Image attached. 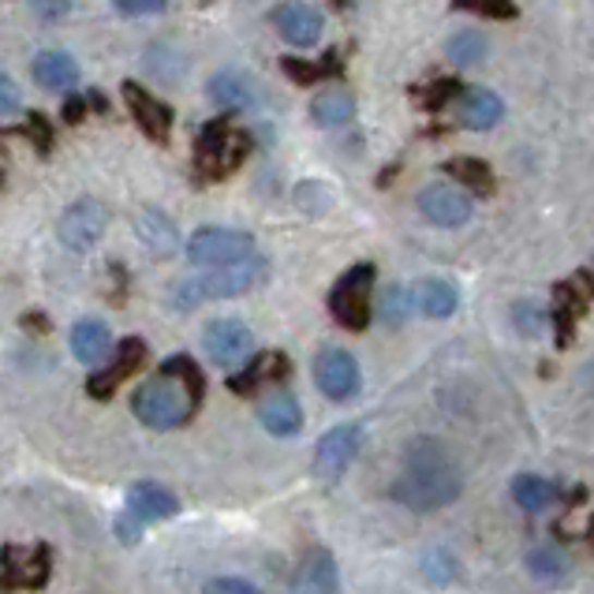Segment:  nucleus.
Segmentation results:
<instances>
[{
  "instance_id": "obj_27",
  "label": "nucleus",
  "mask_w": 594,
  "mask_h": 594,
  "mask_svg": "<svg viewBox=\"0 0 594 594\" xmlns=\"http://www.w3.org/2000/svg\"><path fill=\"white\" fill-rule=\"evenodd\" d=\"M311 117L322 128H340L355 117V98L348 90H322L311 105Z\"/></svg>"
},
{
  "instance_id": "obj_9",
  "label": "nucleus",
  "mask_w": 594,
  "mask_h": 594,
  "mask_svg": "<svg viewBox=\"0 0 594 594\" xmlns=\"http://www.w3.org/2000/svg\"><path fill=\"white\" fill-rule=\"evenodd\" d=\"M554 322H557V344L569 348L575 337V322L587 314L594 303V274L591 269H580L575 277H569L565 284L554 288Z\"/></svg>"
},
{
  "instance_id": "obj_29",
  "label": "nucleus",
  "mask_w": 594,
  "mask_h": 594,
  "mask_svg": "<svg viewBox=\"0 0 594 594\" xmlns=\"http://www.w3.org/2000/svg\"><path fill=\"white\" fill-rule=\"evenodd\" d=\"M412 311H415V292H408L404 284H389L386 292H381V300H378V318L386 322V326H404L408 318H412Z\"/></svg>"
},
{
  "instance_id": "obj_28",
  "label": "nucleus",
  "mask_w": 594,
  "mask_h": 594,
  "mask_svg": "<svg viewBox=\"0 0 594 594\" xmlns=\"http://www.w3.org/2000/svg\"><path fill=\"white\" fill-rule=\"evenodd\" d=\"M486 52H490V41H486V34H478V31H457L449 41H445V57H449L457 68L483 64Z\"/></svg>"
},
{
  "instance_id": "obj_41",
  "label": "nucleus",
  "mask_w": 594,
  "mask_h": 594,
  "mask_svg": "<svg viewBox=\"0 0 594 594\" xmlns=\"http://www.w3.org/2000/svg\"><path fill=\"white\" fill-rule=\"evenodd\" d=\"M303 203V209H307V214H322V209L329 206V195H322L318 187H314V180L311 183H303L300 187V195H295Z\"/></svg>"
},
{
  "instance_id": "obj_22",
  "label": "nucleus",
  "mask_w": 594,
  "mask_h": 594,
  "mask_svg": "<svg viewBox=\"0 0 594 594\" xmlns=\"http://www.w3.org/2000/svg\"><path fill=\"white\" fill-rule=\"evenodd\" d=\"M288 374H292V363H288L284 352H262L255 363H247L243 374H232L229 389L240 392V397H247V392H255L262 381H281Z\"/></svg>"
},
{
  "instance_id": "obj_14",
  "label": "nucleus",
  "mask_w": 594,
  "mask_h": 594,
  "mask_svg": "<svg viewBox=\"0 0 594 594\" xmlns=\"http://www.w3.org/2000/svg\"><path fill=\"white\" fill-rule=\"evenodd\" d=\"M203 344H206V355L214 363L235 366V363L247 360V352H251V329L235 318H214L203 334Z\"/></svg>"
},
{
  "instance_id": "obj_3",
  "label": "nucleus",
  "mask_w": 594,
  "mask_h": 594,
  "mask_svg": "<svg viewBox=\"0 0 594 594\" xmlns=\"http://www.w3.org/2000/svg\"><path fill=\"white\" fill-rule=\"evenodd\" d=\"M262 277H266V262L255 255L232 262V266H209V274H198L191 277V281H180L177 288H169V307L191 311L209 300H229V295L251 292Z\"/></svg>"
},
{
  "instance_id": "obj_5",
  "label": "nucleus",
  "mask_w": 594,
  "mask_h": 594,
  "mask_svg": "<svg viewBox=\"0 0 594 594\" xmlns=\"http://www.w3.org/2000/svg\"><path fill=\"white\" fill-rule=\"evenodd\" d=\"M371 288H374V266L371 262H360V266H352L344 277L334 284V292H329V314L340 322L344 329H366L371 326Z\"/></svg>"
},
{
  "instance_id": "obj_34",
  "label": "nucleus",
  "mask_w": 594,
  "mask_h": 594,
  "mask_svg": "<svg viewBox=\"0 0 594 594\" xmlns=\"http://www.w3.org/2000/svg\"><path fill=\"white\" fill-rule=\"evenodd\" d=\"M423 572L431 583H449L452 575H457V557H452L445 546H431L423 554Z\"/></svg>"
},
{
  "instance_id": "obj_37",
  "label": "nucleus",
  "mask_w": 594,
  "mask_h": 594,
  "mask_svg": "<svg viewBox=\"0 0 594 594\" xmlns=\"http://www.w3.org/2000/svg\"><path fill=\"white\" fill-rule=\"evenodd\" d=\"M23 135H31L34 143H38V150H41V154H46L49 146H52V124H49L46 117H41V112H31V117H26Z\"/></svg>"
},
{
  "instance_id": "obj_43",
  "label": "nucleus",
  "mask_w": 594,
  "mask_h": 594,
  "mask_svg": "<svg viewBox=\"0 0 594 594\" xmlns=\"http://www.w3.org/2000/svg\"><path fill=\"white\" fill-rule=\"evenodd\" d=\"M138 531H143V520H138L131 509L120 512V517H117V535L124 538V543H135V538H138Z\"/></svg>"
},
{
  "instance_id": "obj_35",
  "label": "nucleus",
  "mask_w": 594,
  "mask_h": 594,
  "mask_svg": "<svg viewBox=\"0 0 594 594\" xmlns=\"http://www.w3.org/2000/svg\"><path fill=\"white\" fill-rule=\"evenodd\" d=\"M512 322H517V329H520L523 337H538L546 329V314L538 311L531 300L512 303Z\"/></svg>"
},
{
  "instance_id": "obj_18",
  "label": "nucleus",
  "mask_w": 594,
  "mask_h": 594,
  "mask_svg": "<svg viewBox=\"0 0 594 594\" xmlns=\"http://www.w3.org/2000/svg\"><path fill=\"white\" fill-rule=\"evenodd\" d=\"M31 72H34V83H38L41 90H52V94H64L78 83V64H75L72 52H64V49L38 52L34 64H31Z\"/></svg>"
},
{
  "instance_id": "obj_46",
  "label": "nucleus",
  "mask_w": 594,
  "mask_h": 594,
  "mask_svg": "<svg viewBox=\"0 0 594 594\" xmlns=\"http://www.w3.org/2000/svg\"><path fill=\"white\" fill-rule=\"evenodd\" d=\"M591 546H594V520H591Z\"/></svg>"
},
{
  "instance_id": "obj_1",
  "label": "nucleus",
  "mask_w": 594,
  "mask_h": 594,
  "mask_svg": "<svg viewBox=\"0 0 594 594\" xmlns=\"http://www.w3.org/2000/svg\"><path fill=\"white\" fill-rule=\"evenodd\" d=\"M464 490V475H460L457 460L449 457L441 441L415 438L404 449V464L392 483V497L412 512H434L452 505Z\"/></svg>"
},
{
  "instance_id": "obj_33",
  "label": "nucleus",
  "mask_w": 594,
  "mask_h": 594,
  "mask_svg": "<svg viewBox=\"0 0 594 594\" xmlns=\"http://www.w3.org/2000/svg\"><path fill=\"white\" fill-rule=\"evenodd\" d=\"M337 52H329L326 60H318V64H311V60H281L284 64V75L288 78H295V83H318V78H326V75H340V64H337Z\"/></svg>"
},
{
  "instance_id": "obj_26",
  "label": "nucleus",
  "mask_w": 594,
  "mask_h": 594,
  "mask_svg": "<svg viewBox=\"0 0 594 594\" xmlns=\"http://www.w3.org/2000/svg\"><path fill=\"white\" fill-rule=\"evenodd\" d=\"M415 307L426 314V318H449L452 311H457L460 295L457 288L449 281H438V277H426V281H419L415 288Z\"/></svg>"
},
{
  "instance_id": "obj_8",
  "label": "nucleus",
  "mask_w": 594,
  "mask_h": 594,
  "mask_svg": "<svg viewBox=\"0 0 594 594\" xmlns=\"http://www.w3.org/2000/svg\"><path fill=\"white\" fill-rule=\"evenodd\" d=\"M52 572V549L38 543L34 549L4 546V569H0V587L4 591H34L46 587Z\"/></svg>"
},
{
  "instance_id": "obj_13",
  "label": "nucleus",
  "mask_w": 594,
  "mask_h": 594,
  "mask_svg": "<svg viewBox=\"0 0 594 594\" xmlns=\"http://www.w3.org/2000/svg\"><path fill=\"white\" fill-rule=\"evenodd\" d=\"M419 214L438 229H457L471 217V198L449 183H431V187L419 191Z\"/></svg>"
},
{
  "instance_id": "obj_31",
  "label": "nucleus",
  "mask_w": 594,
  "mask_h": 594,
  "mask_svg": "<svg viewBox=\"0 0 594 594\" xmlns=\"http://www.w3.org/2000/svg\"><path fill=\"white\" fill-rule=\"evenodd\" d=\"M528 569H531V575H538V580H561V575H569L572 565L554 543H543L528 554Z\"/></svg>"
},
{
  "instance_id": "obj_10",
  "label": "nucleus",
  "mask_w": 594,
  "mask_h": 594,
  "mask_svg": "<svg viewBox=\"0 0 594 594\" xmlns=\"http://www.w3.org/2000/svg\"><path fill=\"white\" fill-rule=\"evenodd\" d=\"M314 381L326 392L329 400H348L360 392V363H355L352 352L344 348H322L314 355Z\"/></svg>"
},
{
  "instance_id": "obj_17",
  "label": "nucleus",
  "mask_w": 594,
  "mask_h": 594,
  "mask_svg": "<svg viewBox=\"0 0 594 594\" xmlns=\"http://www.w3.org/2000/svg\"><path fill=\"white\" fill-rule=\"evenodd\" d=\"M274 23H277V31H281V38L292 41V46H300V49L314 46L318 34H322V12L311 4H300V0L277 8Z\"/></svg>"
},
{
  "instance_id": "obj_4",
  "label": "nucleus",
  "mask_w": 594,
  "mask_h": 594,
  "mask_svg": "<svg viewBox=\"0 0 594 594\" xmlns=\"http://www.w3.org/2000/svg\"><path fill=\"white\" fill-rule=\"evenodd\" d=\"M251 150V138L243 131H235L229 120H206V128L198 131L195 146V177L203 183L232 177L243 165V157Z\"/></svg>"
},
{
  "instance_id": "obj_32",
  "label": "nucleus",
  "mask_w": 594,
  "mask_h": 594,
  "mask_svg": "<svg viewBox=\"0 0 594 594\" xmlns=\"http://www.w3.org/2000/svg\"><path fill=\"white\" fill-rule=\"evenodd\" d=\"M445 172H449L452 180H460V183H468V187H475L478 195H490V191H494L490 169H486L483 161H475V157H460V161H449V165H445Z\"/></svg>"
},
{
  "instance_id": "obj_44",
  "label": "nucleus",
  "mask_w": 594,
  "mask_h": 594,
  "mask_svg": "<svg viewBox=\"0 0 594 594\" xmlns=\"http://www.w3.org/2000/svg\"><path fill=\"white\" fill-rule=\"evenodd\" d=\"M452 90H460L457 83H452V78H445V83H434V90H431V98H419L426 105V109H441L445 101L452 98Z\"/></svg>"
},
{
  "instance_id": "obj_45",
  "label": "nucleus",
  "mask_w": 594,
  "mask_h": 594,
  "mask_svg": "<svg viewBox=\"0 0 594 594\" xmlns=\"http://www.w3.org/2000/svg\"><path fill=\"white\" fill-rule=\"evenodd\" d=\"M83 112H86V98H72V101H68V109H64V117L68 120H78Z\"/></svg>"
},
{
  "instance_id": "obj_24",
  "label": "nucleus",
  "mask_w": 594,
  "mask_h": 594,
  "mask_svg": "<svg viewBox=\"0 0 594 594\" xmlns=\"http://www.w3.org/2000/svg\"><path fill=\"white\" fill-rule=\"evenodd\" d=\"M72 352H75V360L78 363H101L105 355L112 352V334H109V326H105L101 318H83V322H75V329H72Z\"/></svg>"
},
{
  "instance_id": "obj_12",
  "label": "nucleus",
  "mask_w": 594,
  "mask_h": 594,
  "mask_svg": "<svg viewBox=\"0 0 594 594\" xmlns=\"http://www.w3.org/2000/svg\"><path fill=\"white\" fill-rule=\"evenodd\" d=\"M146 366V340H138V337H128V340H120L117 344V360H112V366H105V371L98 374H90L86 378V392L90 397H98V400H109L112 392H117L120 381H128L135 371H143Z\"/></svg>"
},
{
  "instance_id": "obj_23",
  "label": "nucleus",
  "mask_w": 594,
  "mask_h": 594,
  "mask_svg": "<svg viewBox=\"0 0 594 594\" xmlns=\"http://www.w3.org/2000/svg\"><path fill=\"white\" fill-rule=\"evenodd\" d=\"M209 98L225 105V109H251V105L258 101V86L251 83V75L235 72V68H225V72L209 78Z\"/></svg>"
},
{
  "instance_id": "obj_36",
  "label": "nucleus",
  "mask_w": 594,
  "mask_h": 594,
  "mask_svg": "<svg viewBox=\"0 0 594 594\" xmlns=\"http://www.w3.org/2000/svg\"><path fill=\"white\" fill-rule=\"evenodd\" d=\"M457 8L478 12V15H486V20H512V15H517V4H512V0H457Z\"/></svg>"
},
{
  "instance_id": "obj_38",
  "label": "nucleus",
  "mask_w": 594,
  "mask_h": 594,
  "mask_svg": "<svg viewBox=\"0 0 594 594\" xmlns=\"http://www.w3.org/2000/svg\"><path fill=\"white\" fill-rule=\"evenodd\" d=\"M26 4H31V12L38 15V20H46V23L64 20V15L72 12V0H26Z\"/></svg>"
},
{
  "instance_id": "obj_39",
  "label": "nucleus",
  "mask_w": 594,
  "mask_h": 594,
  "mask_svg": "<svg viewBox=\"0 0 594 594\" xmlns=\"http://www.w3.org/2000/svg\"><path fill=\"white\" fill-rule=\"evenodd\" d=\"M206 594H255V583L247 580H232V575H221V580H206Z\"/></svg>"
},
{
  "instance_id": "obj_15",
  "label": "nucleus",
  "mask_w": 594,
  "mask_h": 594,
  "mask_svg": "<svg viewBox=\"0 0 594 594\" xmlns=\"http://www.w3.org/2000/svg\"><path fill=\"white\" fill-rule=\"evenodd\" d=\"M124 101L131 109V117H135V124L146 131V138H154V143H165L172 131V109L165 101H157L154 94H146L138 83H124Z\"/></svg>"
},
{
  "instance_id": "obj_20",
  "label": "nucleus",
  "mask_w": 594,
  "mask_h": 594,
  "mask_svg": "<svg viewBox=\"0 0 594 594\" xmlns=\"http://www.w3.org/2000/svg\"><path fill=\"white\" fill-rule=\"evenodd\" d=\"M128 509L143 523H157V520H169L172 512L180 509V501L177 494L165 490L161 483H135L128 490Z\"/></svg>"
},
{
  "instance_id": "obj_21",
  "label": "nucleus",
  "mask_w": 594,
  "mask_h": 594,
  "mask_svg": "<svg viewBox=\"0 0 594 594\" xmlns=\"http://www.w3.org/2000/svg\"><path fill=\"white\" fill-rule=\"evenodd\" d=\"M337 561L334 554H326L322 546H311L307 554H303V561L295 565V580L292 587L295 591H337Z\"/></svg>"
},
{
  "instance_id": "obj_30",
  "label": "nucleus",
  "mask_w": 594,
  "mask_h": 594,
  "mask_svg": "<svg viewBox=\"0 0 594 594\" xmlns=\"http://www.w3.org/2000/svg\"><path fill=\"white\" fill-rule=\"evenodd\" d=\"M512 497H517L520 509L528 512H543L549 501H554V483L538 475H517L512 478Z\"/></svg>"
},
{
  "instance_id": "obj_40",
  "label": "nucleus",
  "mask_w": 594,
  "mask_h": 594,
  "mask_svg": "<svg viewBox=\"0 0 594 594\" xmlns=\"http://www.w3.org/2000/svg\"><path fill=\"white\" fill-rule=\"evenodd\" d=\"M117 4V12L124 15H157L165 12V0H112Z\"/></svg>"
},
{
  "instance_id": "obj_16",
  "label": "nucleus",
  "mask_w": 594,
  "mask_h": 594,
  "mask_svg": "<svg viewBox=\"0 0 594 594\" xmlns=\"http://www.w3.org/2000/svg\"><path fill=\"white\" fill-rule=\"evenodd\" d=\"M131 229H135L138 243L146 247V255L154 258H172L180 247V232L177 225L169 221V214H161V209H138L135 221H131Z\"/></svg>"
},
{
  "instance_id": "obj_42",
  "label": "nucleus",
  "mask_w": 594,
  "mask_h": 594,
  "mask_svg": "<svg viewBox=\"0 0 594 594\" xmlns=\"http://www.w3.org/2000/svg\"><path fill=\"white\" fill-rule=\"evenodd\" d=\"M15 109H20V90H15L12 75H0V112L12 117Z\"/></svg>"
},
{
  "instance_id": "obj_25",
  "label": "nucleus",
  "mask_w": 594,
  "mask_h": 594,
  "mask_svg": "<svg viewBox=\"0 0 594 594\" xmlns=\"http://www.w3.org/2000/svg\"><path fill=\"white\" fill-rule=\"evenodd\" d=\"M501 112H505V105L490 90H464L457 101V120L464 128H475V131L494 128L497 120H501Z\"/></svg>"
},
{
  "instance_id": "obj_19",
  "label": "nucleus",
  "mask_w": 594,
  "mask_h": 594,
  "mask_svg": "<svg viewBox=\"0 0 594 594\" xmlns=\"http://www.w3.org/2000/svg\"><path fill=\"white\" fill-rule=\"evenodd\" d=\"M258 423L266 426L274 438H292V434H300L303 426V408L300 400L292 397V392H269L266 400L258 404Z\"/></svg>"
},
{
  "instance_id": "obj_6",
  "label": "nucleus",
  "mask_w": 594,
  "mask_h": 594,
  "mask_svg": "<svg viewBox=\"0 0 594 594\" xmlns=\"http://www.w3.org/2000/svg\"><path fill=\"white\" fill-rule=\"evenodd\" d=\"M255 255V240L235 229H198L187 243V258L195 266H232Z\"/></svg>"
},
{
  "instance_id": "obj_2",
  "label": "nucleus",
  "mask_w": 594,
  "mask_h": 594,
  "mask_svg": "<svg viewBox=\"0 0 594 594\" xmlns=\"http://www.w3.org/2000/svg\"><path fill=\"white\" fill-rule=\"evenodd\" d=\"M203 400L195 397L187 378H180L177 371H161L157 378L143 381L131 397V412L138 415V423H146L150 431H172V426L187 423L198 412Z\"/></svg>"
},
{
  "instance_id": "obj_11",
  "label": "nucleus",
  "mask_w": 594,
  "mask_h": 594,
  "mask_svg": "<svg viewBox=\"0 0 594 594\" xmlns=\"http://www.w3.org/2000/svg\"><path fill=\"white\" fill-rule=\"evenodd\" d=\"M363 445V431L355 423H344V426H334V431L322 434L318 441V457H314V471H318L326 483H337L348 468H352L355 452Z\"/></svg>"
},
{
  "instance_id": "obj_7",
  "label": "nucleus",
  "mask_w": 594,
  "mask_h": 594,
  "mask_svg": "<svg viewBox=\"0 0 594 594\" xmlns=\"http://www.w3.org/2000/svg\"><path fill=\"white\" fill-rule=\"evenodd\" d=\"M105 225H109V214H105L98 198H78V203H72L60 214L57 240L64 243L68 251H90L105 235Z\"/></svg>"
}]
</instances>
